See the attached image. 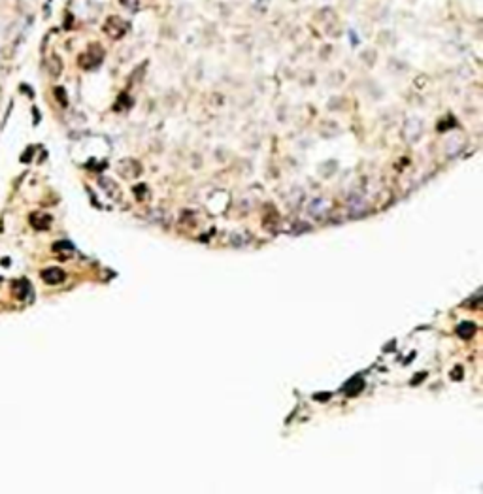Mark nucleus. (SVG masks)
I'll return each instance as SVG.
<instances>
[{
  "mask_svg": "<svg viewBox=\"0 0 483 494\" xmlns=\"http://www.w3.org/2000/svg\"><path fill=\"white\" fill-rule=\"evenodd\" d=\"M121 2H123L127 8H134V6L138 4V0H121Z\"/></svg>",
  "mask_w": 483,
  "mask_h": 494,
  "instance_id": "obj_2",
  "label": "nucleus"
},
{
  "mask_svg": "<svg viewBox=\"0 0 483 494\" xmlns=\"http://www.w3.org/2000/svg\"><path fill=\"white\" fill-rule=\"evenodd\" d=\"M104 31H106L112 38H119L121 34L127 31V25L123 23V19H117V17H112L110 21L106 23V27H104Z\"/></svg>",
  "mask_w": 483,
  "mask_h": 494,
  "instance_id": "obj_1",
  "label": "nucleus"
}]
</instances>
